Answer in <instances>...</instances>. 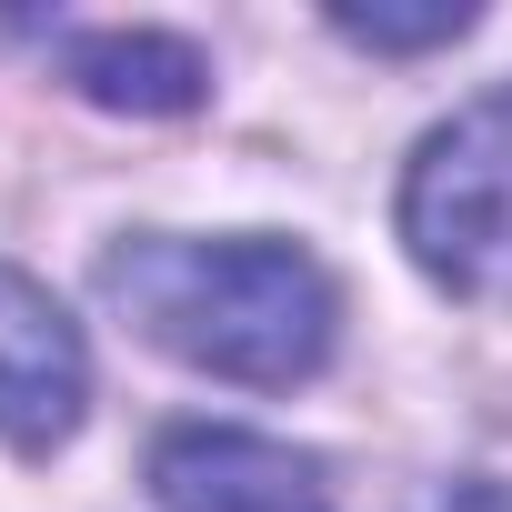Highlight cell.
Returning <instances> with one entry per match:
<instances>
[{
	"label": "cell",
	"instance_id": "7a4b0ae2",
	"mask_svg": "<svg viewBox=\"0 0 512 512\" xmlns=\"http://www.w3.org/2000/svg\"><path fill=\"white\" fill-rule=\"evenodd\" d=\"M402 241L462 302H512V91L452 111L402 171Z\"/></svg>",
	"mask_w": 512,
	"mask_h": 512
},
{
	"label": "cell",
	"instance_id": "52a82bcc",
	"mask_svg": "<svg viewBox=\"0 0 512 512\" xmlns=\"http://www.w3.org/2000/svg\"><path fill=\"white\" fill-rule=\"evenodd\" d=\"M412 512H512V472H452V482H432Z\"/></svg>",
	"mask_w": 512,
	"mask_h": 512
},
{
	"label": "cell",
	"instance_id": "3957f363",
	"mask_svg": "<svg viewBox=\"0 0 512 512\" xmlns=\"http://www.w3.org/2000/svg\"><path fill=\"white\" fill-rule=\"evenodd\" d=\"M151 492L161 512H342L322 462L272 442V432H241V422H181L151 442Z\"/></svg>",
	"mask_w": 512,
	"mask_h": 512
},
{
	"label": "cell",
	"instance_id": "5b68a950",
	"mask_svg": "<svg viewBox=\"0 0 512 512\" xmlns=\"http://www.w3.org/2000/svg\"><path fill=\"white\" fill-rule=\"evenodd\" d=\"M201 51L171 31H91L71 41V91H91L101 111H191L201 101Z\"/></svg>",
	"mask_w": 512,
	"mask_h": 512
},
{
	"label": "cell",
	"instance_id": "277c9868",
	"mask_svg": "<svg viewBox=\"0 0 512 512\" xmlns=\"http://www.w3.org/2000/svg\"><path fill=\"white\" fill-rule=\"evenodd\" d=\"M81 402H91V352H81L71 312L21 262H0V442L51 452L81 432Z\"/></svg>",
	"mask_w": 512,
	"mask_h": 512
},
{
	"label": "cell",
	"instance_id": "8992f818",
	"mask_svg": "<svg viewBox=\"0 0 512 512\" xmlns=\"http://www.w3.org/2000/svg\"><path fill=\"white\" fill-rule=\"evenodd\" d=\"M342 41H372V51H422V41H462L472 11L462 0H432V11H332Z\"/></svg>",
	"mask_w": 512,
	"mask_h": 512
},
{
	"label": "cell",
	"instance_id": "6da1fadb",
	"mask_svg": "<svg viewBox=\"0 0 512 512\" xmlns=\"http://www.w3.org/2000/svg\"><path fill=\"white\" fill-rule=\"evenodd\" d=\"M111 312H131V332L211 382H262L292 392L332 362L342 342V292L302 241H181V231H131L101 262Z\"/></svg>",
	"mask_w": 512,
	"mask_h": 512
}]
</instances>
